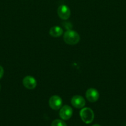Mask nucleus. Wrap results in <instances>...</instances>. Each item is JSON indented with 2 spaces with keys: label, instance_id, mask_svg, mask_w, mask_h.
<instances>
[{
  "label": "nucleus",
  "instance_id": "nucleus-13",
  "mask_svg": "<svg viewBox=\"0 0 126 126\" xmlns=\"http://www.w3.org/2000/svg\"><path fill=\"white\" fill-rule=\"evenodd\" d=\"M1 84H0V90H1Z\"/></svg>",
  "mask_w": 126,
  "mask_h": 126
},
{
  "label": "nucleus",
  "instance_id": "nucleus-1",
  "mask_svg": "<svg viewBox=\"0 0 126 126\" xmlns=\"http://www.w3.org/2000/svg\"><path fill=\"white\" fill-rule=\"evenodd\" d=\"M64 40L66 44L69 45H75L80 41V36L75 31L69 30L64 33Z\"/></svg>",
  "mask_w": 126,
  "mask_h": 126
},
{
  "label": "nucleus",
  "instance_id": "nucleus-10",
  "mask_svg": "<svg viewBox=\"0 0 126 126\" xmlns=\"http://www.w3.org/2000/svg\"><path fill=\"white\" fill-rule=\"evenodd\" d=\"M51 126H67L64 120L61 119H55L51 123Z\"/></svg>",
  "mask_w": 126,
  "mask_h": 126
},
{
  "label": "nucleus",
  "instance_id": "nucleus-12",
  "mask_svg": "<svg viewBox=\"0 0 126 126\" xmlns=\"http://www.w3.org/2000/svg\"><path fill=\"white\" fill-rule=\"evenodd\" d=\"M92 126H101L100 125H99V124H94V125H93Z\"/></svg>",
  "mask_w": 126,
  "mask_h": 126
},
{
  "label": "nucleus",
  "instance_id": "nucleus-11",
  "mask_svg": "<svg viewBox=\"0 0 126 126\" xmlns=\"http://www.w3.org/2000/svg\"><path fill=\"white\" fill-rule=\"evenodd\" d=\"M4 75V69L1 66H0V79L2 78Z\"/></svg>",
  "mask_w": 126,
  "mask_h": 126
},
{
  "label": "nucleus",
  "instance_id": "nucleus-2",
  "mask_svg": "<svg viewBox=\"0 0 126 126\" xmlns=\"http://www.w3.org/2000/svg\"><path fill=\"white\" fill-rule=\"evenodd\" d=\"M81 119L85 124H90L94 119V113L90 108H83L80 111Z\"/></svg>",
  "mask_w": 126,
  "mask_h": 126
},
{
  "label": "nucleus",
  "instance_id": "nucleus-7",
  "mask_svg": "<svg viewBox=\"0 0 126 126\" xmlns=\"http://www.w3.org/2000/svg\"><path fill=\"white\" fill-rule=\"evenodd\" d=\"M23 85L28 89H33L37 86V81L33 77L31 76H27L23 79Z\"/></svg>",
  "mask_w": 126,
  "mask_h": 126
},
{
  "label": "nucleus",
  "instance_id": "nucleus-5",
  "mask_svg": "<svg viewBox=\"0 0 126 126\" xmlns=\"http://www.w3.org/2000/svg\"><path fill=\"white\" fill-rule=\"evenodd\" d=\"M58 14L61 19H68L70 16V9L66 5H61L58 9Z\"/></svg>",
  "mask_w": 126,
  "mask_h": 126
},
{
  "label": "nucleus",
  "instance_id": "nucleus-4",
  "mask_svg": "<svg viewBox=\"0 0 126 126\" xmlns=\"http://www.w3.org/2000/svg\"><path fill=\"white\" fill-rule=\"evenodd\" d=\"M63 100L58 95H53L49 100V105L51 109L58 110L62 107Z\"/></svg>",
  "mask_w": 126,
  "mask_h": 126
},
{
  "label": "nucleus",
  "instance_id": "nucleus-9",
  "mask_svg": "<svg viewBox=\"0 0 126 126\" xmlns=\"http://www.w3.org/2000/svg\"><path fill=\"white\" fill-rule=\"evenodd\" d=\"M63 33V28H61L58 26H54L51 28L49 30V34L52 37L54 38H58V37L61 36Z\"/></svg>",
  "mask_w": 126,
  "mask_h": 126
},
{
  "label": "nucleus",
  "instance_id": "nucleus-3",
  "mask_svg": "<svg viewBox=\"0 0 126 126\" xmlns=\"http://www.w3.org/2000/svg\"><path fill=\"white\" fill-rule=\"evenodd\" d=\"M73 114L72 108L68 105H64L61 108L59 116L63 120L66 121L70 119Z\"/></svg>",
  "mask_w": 126,
  "mask_h": 126
},
{
  "label": "nucleus",
  "instance_id": "nucleus-6",
  "mask_svg": "<svg viewBox=\"0 0 126 126\" xmlns=\"http://www.w3.org/2000/svg\"><path fill=\"white\" fill-rule=\"evenodd\" d=\"M85 96L88 100L90 102L93 103L96 102L99 98L98 91L93 88H90L86 91Z\"/></svg>",
  "mask_w": 126,
  "mask_h": 126
},
{
  "label": "nucleus",
  "instance_id": "nucleus-8",
  "mask_svg": "<svg viewBox=\"0 0 126 126\" xmlns=\"http://www.w3.org/2000/svg\"><path fill=\"white\" fill-rule=\"evenodd\" d=\"M71 103L74 107L78 109L83 108L85 105V100L82 96L75 95L72 98Z\"/></svg>",
  "mask_w": 126,
  "mask_h": 126
}]
</instances>
